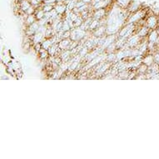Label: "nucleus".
Returning <instances> with one entry per match:
<instances>
[{
  "label": "nucleus",
  "instance_id": "f257e3e1",
  "mask_svg": "<svg viewBox=\"0 0 159 159\" xmlns=\"http://www.w3.org/2000/svg\"><path fill=\"white\" fill-rule=\"evenodd\" d=\"M147 68H148V66L142 63V64L138 67V72L139 74H144L145 72L147 71Z\"/></svg>",
  "mask_w": 159,
  "mask_h": 159
}]
</instances>
